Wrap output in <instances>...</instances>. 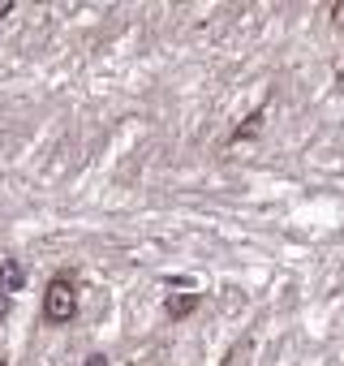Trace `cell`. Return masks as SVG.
Instances as JSON below:
<instances>
[{
  "label": "cell",
  "mask_w": 344,
  "mask_h": 366,
  "mask_svg": "<svg viewBox=\"0 0 344 366\" xmlns=\"http://www.w3.org/2000/svg\"><path fill=\"white\" fill-rule=\"evenodd\" d=\"M198 293H177V298H168L164 302V314H168V319H189V314L194 310H198Z\"/></svg>",
  "instance_id": "cell-3"
},
{
  "label": "cell",
  "mask_w": 344,
  "mask_h": 366,
  "mask_svg": "<svg viewBox=\"0 0 344 366\" xmlns=\"http://www.w3.org/2000/svg\"><path fill=\"white\" fill-rule=\"evenodd\" d=\"M13 13V0H0V17H9Z\"/></svg>",
  "instance_id": "cell-7"
},
{
  "label": "cell",
  "mask_w": 344,
  "mask_h": 366,
  "mask_svg": "<svg viewBox=\"0 0 344 366\" xmlns=\"http://www.w3.org/2000/svg\"><path fill=\"white\" fill-rule=\"evenodd\" d=\"M0 366H9V362H0Z\"/></svg>",
  "instance_id": "cell-8"
},
{
  "label": "cell",
  "mask_w": 344,
  "mask_h": 366,
  "mask_svg": "<svg viewBox=\"0 0 344 366\" xmlns=\"http://www.w3.org/2000/svg\"><path fill=\"white\" fill-rule=\"evenodd\" d=\"M43 319L56 323V328L78 319V284H73L69 272H61V276L47 280V289H43Z\"/></svg>",
  "instance_id": "cell-1"
},
{
  "label": "cell",
  "mask_w": 344,
  "mask_h": 366,
  "mask_svg": "<svg viewBox=\"0 0 344 366\" xmlns=\"http://www.w3.org/2000/svg\"><path fill=\"white\" fill-rule=\"evenodd\" d=\"M26 289V267H22L17 259H0V293L5 298H13V293Z\"/></svg>",
  "instance_id": "cell-2"
},
{
  "label": "cell",
  "mask_w": 344,
  "mask_h": 366,
  "mask_svg": "<svg viewBox=\"0 0 344 366\" xmlns=\"http://www.w3.org/2000/svg\"><path fill=\"white\" fill-rule=\"evenodd\" d=\"M258 125H263V108L254 112V116H245L241 125H237V134H233V142H241V138H254L258 134Z\"/></svg>",
  "instance_id": "cell-4"
},
{
  "label": "cell",
  "mask_w": 344,
  "mask_h": 366,
  "mask_svg": "<svg viewBox=\"0 0 344 366\" xmlns=\"http://www.w3.org/2000/svg\"><path fill=\"white\" fill-rule=\"evenodd\" d=\"M86 366H108V358H104V353H91V358H86Z\"/></svg>",
  "instance_id": "cell-6"
},
{
  "label": "cell",
  "mask_w": 344,
  "mask_h": 366,
  "mask_svg": "<svg viewBox=\"0 0 344 366\" xmlns=\"http://www.w3.org/2000/svg\"><path fill=\"white\" fill-rule=\"evenodd\" d=\"M5 319H9V298L0 293V323H5Z\"/></svg>",
  "instance_id": "cell-5"
}]
</instances>
